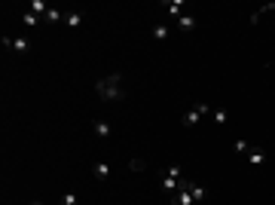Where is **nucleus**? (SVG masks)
I'll return each mask as SVG.
<instances>
[{
	"instance_id": "f257e3e1",
	"label": "nucleus",
	"mask_w": 275,
	"mask_h": 205,
	"mask_svg": "<svg viewBox=\"0 0 275 205\" xmlns=\"http://www.w3.org/2000/svg\"><path fill=\"white\" fill-rule=\"evenodd\" d=\"M95 92H98V98H104V101H122L125 98V80H122V73L101 77L95 83Z\"/></svg>"
},
{
	"instance_id": "f03ea898",
	"label": "nucleus",
	"mask_w": 275,
	"mask_h": 205,
	"mask_svg": "<svg viewBox=\"0 0 275 205\" xmlns=\"http://www.w3.org/2000/svg\"><path fill=\"white\" fill-rule=\"evenodd\" d=\"M208 114H211V107L205 101H196V104L187 107V114H183V126H196L202 117H208Z\"/></svg>"
},
{
	"instance_id": "7ed1b4c3",
	"label": "nucleus",
	"mask_w": 275,
	"mask_h": 205,
	"mask_svg": "<svg viewBox=\"0 0 275 205\" xmlns=\"http://www.w3.org/2000/svg\"><path fill=\"white\" fill-rule=\"evenodd\" d=\"M159 6L165 9V15H168L171 22H177V18L183 15V9H187V3H183V0H162Z\"/></svg>"
},
{
	"instance_id": "20e7f679",
	"label": "nucleus",
	"mask_w": 275,
	"mask_h": 205,
	"mask_svg": "<svg viewBox=\"0 0 275 205\" xmlns=\"http://www.w3.org/2000/svg\"><path fill=\"white\" fill-rule=\"evenodd\" d=\"M180 187H183V190H190V196H193L196 202H202V199H208V190L202 187V184L190 181V178H180Z\"/></svg>"
},
{
	"instance_id": "39448f33",
	"label": "nucleus",
	"mask_w": 275,
	"mask_h": 205,
	"mask_svg": "<svg viewBox=\"0 0 275 205\" xmlns=\"http://www.w3.org/2000/svg\"><path fill=\"white\" fill-rule=\"evenodd\" d=\"M3 46L12 49V52H18V55H25L31 49V40H28V37H3Z\"/></svg>"
},
{
	"instance_id": "423d86ee",
	"label": "nucleus",
	"mask_w": 275,
	"mask_h": 205,
	"mask_svg": "<svg viewBox=\"0 0 275 205\" xmlns=\"http://www.w3.org/2000/svg\"><path fill=\"white\" fill-rule=\"evenodd\" d=\"M245 156H248V162L254 165V169H263V165H266V150H263V147H251Z\"/></svg>"
},
{
	"instance_id": "0eeeda50",
	"label": "nucleus",
	"mask_w": 275,
	"mask_h": 205,
	"mask_svg": "<svg viewBox=\"0 0 275 205\" xmlns=\"http://www.w3.org/2000/svg\"><path fill=\"white\" fill-rule=\"evenodd\" d=\"M196 25H199V22H196V15H190V12H183V15L177 18V22H174V28H177V31H183V34L196 31Z\"/></svg>"
},
{
	"instance_id": "6e6552de",
	"label": "nucleus",
	"mask_w": 275,
	"mask_h": 205,
	"mask_svg": "<svg viewBox=\"0 0 275 205\" xmlns=\"http://www.w3.org/2000/svg\"><path fill=\"white\" fill-rule=\"evenodd\" d=\"M193 202H196V199L190 196V190H183V187H180V190L174 193V199H171V205H193Z\"/></svg>"
},
{
	"instance_id": "1a4fd4ad",
	"label": "nucleus",
	"mask_w": 275,
	"mask_h": 205,
	"mask_svg": "<svg viewBox=\"0 0 275 205\" xmlns=\"http://www.w3.org/2000/svg\"><path fill=\"white\" fill-rule=\"evenodd\" d=\"M52 6L46 3V0H31V12L34 15H40V18H46V12H49Z\"/></svg>"
},
{
	"instance_id": "9d476101",
	"label": "nucleus",
	"mask_w": 275,
	"mask_h": 205,
	"mask_svg": "<svg viewBox=\"0 0 275 205\" xmlns=\"http://www.w3.org/2000/svg\"><path fill=\"white\" fill-rule=\"evenodd\" d=\"M95 135L98 138H110V135H113V129H110L107 120H95Z\"/></svg>"
},
{
	"instance_id": "9b49d317",
	"label": "nucleus",
	"mask_w": 275,
	"mask_h": 205,
	"mask_svg": "<svg viewBox=\"0 0 275 205\" xmlns=\"http://www.w3.org/2000/svg\"><path fill=\"white\" fill-rule=\"evenodd\" d=\"M168 37H171V25H156L153 28V40L162 43V40H168Z\"/></svg>"
},
{
	"instance_id": "f8f14e48",
	"label": "nucleus",
	"mask_w": 275,
	"mask_h": 205,
	"mask_svg": "<svg viewBox=\"0 0 275 205\" xmlns=\"http://www.w3.org/2000/svg\"><path fill=\"white\" fill-rule=\"evenodd\" d=\"M110 175H113V169H110L107 162H95V178H98V181H107Z\"/></svg>"
},
{
	"instance_id": "ddd939ff",
	"label": "nucleus",
	"mask_w": 275,
	"mask_h": 205,
	"mask_svg": "<svg viewBox=\"0 0 275 205\" xmlns=\"http://www.w3.org/2000/svg\"><path fill=\"white\" fill-rule=\"evenodd\" d=\"M64 25H67V28H80V25H83V12H67V15H64Z\"/></svg>"
},
{
	"instance_id": "4468645a",
	"label": "nucleus",
	"mask_w": 275,
	"mask_h": 205,
	"mask_svg": "<svg viewBox=\"0 0 275 205\" xmlns=\"http://www.w3.org/2000/svg\"><path fill=\"white\" fill-rule=\"evenodd\" d=\"M266 12H275V3H266V6H260V9H257V12L251 15V25H257V22H260V18H263Z\"/></svg>"
},
{
	"instance_id": "2eb2a0df",
	"label": "nucleus",
	"mask_w": 275,
	"mask_h": 205,
	"mask_svg": "<svg viewBox=\"0 0 275 205\" xmlns=\"http://www.w3.org/2000/svg\"><path fill=\"white\" fill-rule=\"evenodd\" d=\"M64 15H67V12H61V9H49L43 22H52V25H55V22H64Z\"/></svg>"
},
{
	"instance_id": "dca6fc26",
	"label": "nucleus",
	"mask_w": 275,
	"mask_h": 205,
	"mask_svg": "<svg viewBox=\"0 0 275 205\" xmlns=\"http://www.w3.org/2000/svg\"><path fill=\"white\" fill-rule=\"evenodd\" d=\"M22 22H25L28 28H37V25L43 22V18H40V15H34V12H25V15H22Z\"/></svg>"
},
{
	"instance_id": "f3484780",
	"label": "nucleus",
	"mask_w": 275,
	"mask_h": 205,
	"mask_svg": "<svg viewBox=\"0 0 275 205\" xmlns=\"http://www.w3.org/2000/svg\"><path fill=\"white\" fill-rule=\"evenodd\" d=\"M232 147H235V153H242V156H245V153L251 150V144H248L245 138H235V141H232Z\"/></svg>"
},
{
	"instance_id": "a211bd4d",
	"label": "nucleus",
	"mask_w": 275,
	"mask_h": 205,
	"mask_svg": "<svg viewBox=\"0 0 275 205\" xmlns=\"http://www.w3.org/2000/svg\"><path fill=\"white\" fill-rule=\"evenodd\" d=\"M211 117H214V123H220V126L229 123V114H226V110H211Z\"/></svg>"
},
{
	"instance_id": "6ab92c4d",
	"label": "nucleus",
	"mask_w": 275,
	"mask_h": 205,
	"mask_svg": "<svg viewBox=\"0 0 275 205\" xmlns=\"http://www.w3.org/2000/svg\"><path fill=\"white\" fill-rule=\"evenodd\" d=\"M77 202H80V196L73 193V190H67V193L61 196V205H77Z\"/></svg>"
},
{
	"instance_id": "aec40b11",
	"label": "nucleus",
	"mask_w": 275,
	"mask_h": 205,
	"mask_svg": "<svg viewBox=\"0 0 275 205\" xmlns=\"http://www.w3.org/2000/svg\"><path fill=\"white\" fill-rule=\"evenodd\" d=\"M165 175H168V178H183V172H180V165H168V169H165Z\"/></svg>"
},
{
	"instance_id": "412c9836",
	"label": "nucleus",
	"mask_w": 275,
	"mask_h": 205,
	"mask_svg": "<svg viewBox=\"0 0 275 205\" xmlns=\"http://www.w3.org/2000/svg\"><path fill=\"white\" fill-rule=\"evenodd\" d=\"M31 205H43V202H40V199H34V202H31Z\"/></svg>"
},
{
	"instance_id": "4be33fe9",
	"label": "nucleus",
	"mask_w": 275,
	"mask_h": 205,
	"mask_svg": "<svg viewBox=\"0 0 275 205\" xmlns=\"http://www.w3.org/2000/svg\"><path fill=\"white\" fill-rule=\"evenodd\" d=\"M165 205H171V202H165Z\"/></svg>"
}]
</instances>
